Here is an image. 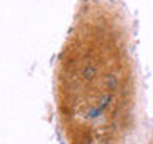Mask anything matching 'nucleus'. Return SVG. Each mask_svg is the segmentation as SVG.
<instances>
[]
</instances>
